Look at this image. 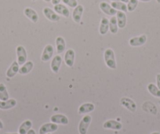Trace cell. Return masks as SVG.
<instances>
[{"label":"cell","instance_id":"30","mask_svg":"<svg viewBox=\"0 0 160 134\" xmlns=\"http://www.w3.org/2000/svg\"><path fill=\"white\" fill-rule=\"evenodd\" d=\"M62 2L64 5H67L71 8H75L78 5L77 0H62Z\"/></svg>","mask_w":160,"mask_h":134},{"label":"cell","instance_id":"18","mask_svg":"<svg viewBox=\"0 0 160 134\" xmlns=\"http://www.w3.org/2000/svg\"><path fill=\"white\" fill-rule=\"evenodd\" d=\"M117 22H118V27L122 29L127 26V17L126 13L122 11H117L116 13Z\"/></svg>","mask_w":160,"mask_h":134},{"label":"cell","instance_id":"41","mask_svg":"<svg viewBox=\"0 0 160 134\" xmlns=\"http://www.w3.org/2000/svg\"><path fill=\"white\" fill-rule=\"evenodd\" d=\"M32 2H36L37 0H32Z\"/></svg>","mask_w":160,"mask_h":134},{"label":"cell","instance_id":"17","mask_svg":"<svg viewBox=\"0 0 160 134\" xmlns=\"http://www.w3.org/2000/svg\"><path fill=\"white\" fill-rule=\"evenodd\" d=\"M19 64L18 63V61H13V63L11 64V65L10 66L8 69H7V72H6V75L8 78H12L17 75V74L19 72Z\"/></svg>","mask_w":160,"mask_h":134},{"label":"cell","instance_id":"39","mask_svg":"<svg viewBox=\"0 0 160 134\" xmlns=\"http://www.w3.org/2000/svg\"><path fill=\"white\" fill-rule=\"evenodd\" d=\"M46 2H51V0H44Z\"/></svg>","mask_w":160,"mask_h":134},{"label":"cell","instance_id":"37","mask_svg":"<svg viewBox=\"0 0 160 134\" xmlns=\"http://www.w3.org/2000/svg\"><path fill=\"white\" fill-rule=\"evenodd\" d=\"M4 134H19V133H16V132H6Z\"/></svg>","mask_w":160,"mask_h":134},{"label":"cell","instance_id":"31","mask_svg":"<svg viewBox=\"0 0 160 134\" xmlns=\"http://www.w3.org/2000/svg\"><path fill=\"white\" fill-rule=\"evenodd\" d=\"M156 83L157 87L160 89V74H157L156 75Z\"/></svg>","mask_w":160,"mask_h":134},{"label":"cell","instance_id":"28","mask_svg":"<svg viewBox=\"0 0 160 134\" xmlns=\"http://www.w3.org/2000/svg\"><path fill=\"white\" fill-rule=\"evenodd\" d=\"M148 90L152 96L155 97H160V89L153 83H149L148 85Z\"/></svg>","mask_w":160,"mask_h":134},{"label":"cell","instance_id":"16","mask_svg":"<svg viewBox=\"0 0 160 134\" xmlns=\"http://www.w3.org/2000/svg\"><path fill=\"white\" fill-rule=\"evenodd\" d=\"M53 10L58 15H61L64 17H69V16H70V11L64 4L59 3L58 5H55L54 7H53Z\"/></svg>","mask_w":160,"mask_h":134},{"label":"cell","instance_id":"19","mask_svg":"<svg viewBox=\"0 0 160 134\" xmlns=\"http://www.w3.org/2000/svg\"><path fill=\"white\" fill-rule=\"evenodd\" d=\"M95 106L93 104H92V103H84L82 105L79 106L78 112L80 115H83V114H88L93 112Z\"/></svg>","mask_w":160,"mask_h":134},{"label":"cell","instance_id":"38","mask_svg":"<svg viewBox=\"0 0 160 134\" xmlns=\"http://www.w3.org/2000/svg\"><path fill=\"white\" fill-rule=\"evenodd\" d=\"M151 134H160V133H159V132H152Z\"/></svg>","mask_w":160,"mask_h":134},{"label":"cell","instance_id":"15","mask_svg":"<svg viewBox=\"0 0 160 134\" xmlns=\"http://www.w3.org/2000/svg\"><path fill=\"white\" fill-rule=\"evenodd\" d=\"M24 14L27 18H28L32 23L36 24L38 21V14L34 9L30 7H26L24 10Z\"/></svg>","mask_w":160,"mask_h":134},{"label":"cell","instance_id":"14","mask_svg":"<svg viewBox=\"0 0 160 134\" xmlns=\"http://www.w3.org/2000/svg\"><path fill=\"white\" fill-rule=\"evenodd\" d=\"M50 121L51 122L55 123V124H60V125H68L69 123V120L67 116L64 115H61V114H56V115H53L50 117Z\"/></svg>","mask_w":160,"mask_h":134},{"label":"cell","instance_id":"10","mask_svg":"<svg viewBox=\"0 0 160 134\" xmlns=\"http://www.w3.org/2000/svg\"><path fill=\"white\" fill-rule=\"evenodd\" d=\"M75 50L72 49H68L67 51L65 52L64 54V62H65L66 65L69 67H73L74 63H75Z\"/></svg>","mask_w":160,"mask_h":134},{"label":"cell","instance_id":"23","mask_svg":"<svg viewBox=\"0 0 160 134\" xmlns=\"http://www.w3.org/2000/svg\"><path fill=\"white\" fill-rule=\"evenodd\" d=\"M34 67V63L32 61H28L26 63H24L19 69V72L18 73L21 74V75H28V74L30 73L32 71Z\"/></svg>","mask_w":160,"mask_h":134},{"label":"cell","instance_id":"11","mask_svg":"<svg viewBox=\"0 0 160 134\" xmlns=\"http://www.w3.org/2000/svg\"><path fill=\"white\" fill-rule=\"evenodd\" d=\"M61 64H62V57H61V56H60L59 54L56 55L52 59L51 63H50V68H51L52 72L55 74H58L61 67Z\"/></svg>","mask_w":160,"mask_h":134},{"label":"cell","instance_id":"34","mask_svg":"<svg viewBox=\"0 0 160 134\" xmlns=\"http://www.w3.org/2000/svg\"><path fill=\"white\" fill-rule=\"evenodd\" d=\"M27 134H36V132H35V131L34 130V129H31L30 130H29Z\"/></svg>","mask_w":160,"mask_h":134},{"label":"cell","instance_id":"25","mask_svg":"<svg viewBox=\"0 0 160 134\" xmlns=\"http://www.w3.org/2000/svg\"><path fill=\"white\" fill-rule=\"evenodd\" d=\"M109 30H110L111 33L114 34V35L118 33V27L116 17L112 16L111 19L109 20Z\"/></svg>","mask_w":160,"mask_h":134},{"label":"cell","instance_id":"22","mask_svg":"<svg viewBox=\"0 0 160 134\" xmlns=\"http://www.w3.org/2000/svg\"><path fill=\"white\" fill-rule=\"evenodd\" d=\"M17 105V101L15 99H8L7 101H0V109L1 110H9L13 108Z\"/></svg>","mask_w":160,"mask_h":134},{"label":"cell","instance_id":"4","mask_svg":"<svg viewBox=\"0 0 160 134\" xmlns=\"http://www.w3.org/2000/svg\"><path fill=\"white\" fill-rule=\"evenodd\" d=\"M53 53H54V48L51 44H47L42 51L41 55V61L42 62H48L53 57Z\"/></svg>","mask_w":160,"mask_h":134},{"label":"cell","instance_id":"8","mask_svg":"<svg viewBox=\"0 0 160 134\" xmlns=\"http://www.w3.org/2000/svg\"><path fill=\"white\" fill-rule=\"evenodd\" d=\"M103 128L105 129H112V130H120L122 129V123L116 121L114 119H110L106 121L103 124Z\"/></svg>","mask_w":160,"mask_h":134},{"label":"cell","instance_id":"29","mask_svg":"<svg viewBox=\"0 0 160 134\" xmlns=\"http://www.w3.org/2000/svg\"><path fill=\"white\" fill-rule=\"evenodd\" d=\"M138 6V0H129L127 2V10L128 12H133Z\"/></svg>","mask_w":160,"mask_h":134},{"label":"cell","instance_id":"24","mask_svg":"<svg viewBox=\"0 0 160 134\" xmlns=\"http://www.w3.org/2000/svg\"><path fill=\"white\" fill-rule=\"evenodd\" d=\"M32 122L30 120H26L24 122H22L20 126L18 129V133L19 134H27L28 132L32 129Z\"/></svg>","mask_w":160,"mask_h":134},{"label":"cell","instance_id":"35","mask_svg":"<svg viewBox=\"0 0 160 134\" xmlns=\"http://www.w3.org/2000/svg\"><path fill=\"white\" fill-rule=\"evenodd\" d=\"M4 126H3V123H2V122L0 120V129H3Z\"/></svg>","mask_w":160,"mask_h":134},{"label":"cell","instance_id":"7","mask_svg":"<svg viewBox=\"0 0 160 134\" xmlns=\"http://www.w3.org/2000/svg\"><path fill=\"white\" fill-rule=\"evenodd\" d=\"M58 129V124H55L53 122L45 123L39 128V134H47L51 133V132H56Z\"/></svg>","mask_w":160,"mask_h":134},{"label":"cell","instance_id":"26","mask_svg":"<svg viewBox=\"0 0 160 134\" xmlns=\"http://www.w3.org/2000/svg\"><path fill=\"white\" fill-rule=\"evenodd\" d=\"M8 99H10V96L7 91V86L3 83H0V101H4Z\"/></svg>","mask_w":160,"mask_h":134},{"label":"cell","instance_id":"12","mask_svg":"<svg viewBox=\"0 0 160 134\" xmlns=\"http://www.w3.org/2000/svg\"><path fill=\"white\" fill-rule=\"evenodd\" d=\"M99 7L101 11L108 16H115L117 13V10H115L112 6L106 2H101L99 4Z\"/></svg>","mask_w":160,"mask_h":134},{"label":"cell","instance_id":"13","mask_svg":"<svg viewBox=\"0 0 160 134\" xmlns=\"http://www.w3.org/2000/svg\"><path fill=\"white\" fill-rule=\"evenodd\" d=\"M84 7L82 5H78L75 8H74L73 13H72V19L76 24H79L81 22Z\"/></svg>","mask_w":160,"mask_h":134},{"label":"cell","instance_id":"9","mask_svg":"<svg viewBox=\"0 0 160 134\" xmlns=\"http://www.w3.org/2000/svg\"><path fill=\"white\" fill-rule=\"evenodd\" d=\"M120 103L124 107L131 112H135L137 111V104L132 99L128 97H122L120 100Z\"/></svg>","mask_w":160,"mask_h":134},{"label":"cell","instance_id":"21","mask_svg":"<svg viewBox=\"0 0 160 134\" xmlns=\"http://www.w3.org/2000/svg\"><path fill=\"white\" fill-rule=\"evenodd\" d=\"M109 31V20L107 17H104L101 18V23L99 26V33L101 35H104Z\"/></svg>","mask_w":160,"mask_h":134},{"label":"cell","instance_id":"40","mask_svg":"<svg viewBox=\"0 0 160 134\" xmlns=\"http://www.w3.org/2000/svg\"><path fill=\"white\" fill-rule=\"evenodd\" d=\"M157 1V2H158V3H160V0H156Z\"/></svg>","mask_w":160,"mask_h":134},{"label":"cell","instance_id":"3","mask_svg":"<svg viewBox=\"0 0 160 134\" xmlns=\"http://www.w3.org/2000/svg\"><path fill=\"white\" fill-rule=\"evenodd\" d=\"M16 53L17 57H18V63L19 64V65L22 66L24 63L27 62L28 54L26 49L23 46L20 45V46L17 47Z\"/></svg>","mask_w":160,"mask_h":134},{"label":"cell","instance_id":"33","mask_svg":"<svg viewBox=\"0 0 160 134\" xmlns=\"http://www.w3.org/2000/svg\"><path fill=\"white\" fill-rule=\"evenodd\" d=\"M112 2H122L124 3H127L129 2V0H111Z\"/></svg>","mask_w":160,"mask_h":134},{"label":"cell","instance_id":"36","mask_svg":"<svg viewBox=\"0 0 160 134\" xmlns=\"http://www.w3.org/2000/svg\"><path fill=\"white\" fill-rule=\"evenodd\" d=\"M138 1H141V2H151L152 0H138Z\"/></svg>","mask_w":160,"mask_h":134},{"label":"cell","instance_id":"42","mask_svg":"<svg viewBox=\"0 0 160 134\" xmlns=\"http://www.w3.org/2000/svg\"><path fill=\"white\" fill-rule=\"evenodd\" d=\"M47 134H51V133H47Z\"/></svg>","mask_w":160,"mask_h":134},{"label":"cell","instance_id":"6","mask_svg":"<svg viewBox=\"0 0 160 134\" xmlns=\"http://www.w3.org/2000/svg\"><path fill=\"white\" fill-rule=\"evenodd\" d=\"M146 42H147V35H141L140 36L133 37L130 38L129 40V44L132 47H138L145 44Z\"/></svg>","mask_w":160,"mask_h":134},{"label":"cell","instance_id":"20","mask_svg":"<svg viewBox=\"0 0 160 134\" xmlns=\"http://www.w3.org/2000/svg\"><path fill=\"white\" fill-rule=\"evenodd\" d=\"M56 50L58 54H61L64 52L66 49V42L62 36H58L56 38Z\"/></svg>","mask_w":160,"mask_h":134},{"label":"cell","instance_id":"5","mask_svg":"<svg viewBox=\"0 0 160 134\" xmlns=\"http://www.w3.org/2000/svg\"><path fill=\"white\" fill-rule=\"evenodd\" d=\"M42 12H43V14L45 16V17L47 20H49V21H52V22H58L61 20L60 15H58L54 10H52L50 7H45L42 10Z\"/></svg>","mask_w":160,"mask_h":134},{"label":"cell","instance_id":"27","mask_svg":"<svg viewBox=\"0 0 160 134\" xmlns=\"http://www.w3.org/2000/svg\"><path fill=\"white\" fill-rule=\"evenodd\" d=\"M112 6L115 10H118V11H122L124 13L128 12L127 10V5L124 2H112Z\"/></svg>","mask_w":160,"mask_h":134},{"label":"cell","instance_id":"2","mask_svg":"<svg viewBox=\"0 0 160 134\" xmlns=\"http://www.w3.org/2000/svg\"><path fill=\"white\" fill-rule=\"evenodd\" d=\"M92 121V117L89 115H86L83 118L81 119L79 124H78V132L79 134H87L89 126Z\"/></svg>","mask_w":160,"mask_h":134},{"label":"cell","instance_id":"1","mask_svg":"<svg viewBox=\"0 0 160 134\" xmlns=\"http://www.w3.org/2000/svg\"><path fill=\"white\" fill-rule=\"evenodd\" d=\"M104 60L108 67H109L110 69H112V70H115L117 68L115 55V53H114V50L112 49L108 48L104 50Z\"/></svg>","mask_w":160,"mask_h":134},{"label":"cell","instance_id":"32","mask_svg":"<svg viewBox=\"0 0 160 134\" xmlns=\"http://www.w3.org/2000/svg\"><path fill=\"white\" fill-rule=\"evenodd\" d=\"M61 1H62V0H51V2L53 6H55L59 4L61 2Z\"/></svg>","mask_w":160,"mask_h":134}]
</instances>
